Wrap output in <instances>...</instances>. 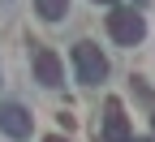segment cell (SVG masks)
Segmentation results:
<instances>
[{"mask_svg":"<svg viewBox=\"0 0 155 142\" xmlns=\"http://www.w3.org/2000/svg\"><path fill=\"white\" fill-rule=\"evenodd\" d=\"M108 35L116 39V43L134 48L147 35V22H142V13H134V9H116V13H108Z\"/></svg>","mask_w":155,"mask_h":142,"instance_id":"6da1fadb","label":"cell"},{"mask_svg":"<svg viewBox=\"0 0 155 142\" xmlns=\"http://www.w3.org/2000/svg\"><path fill=\"white\" fill-rule=\"evenodd\" d=\"M73 69H78L82 82H104L108 78V60H104V52L95 43H78L73 48Z\"/></svg>","mask_w":155,"mask_h":142,"instance_id":"7a4b0ae2","label":"cell"},{"mask_svg":"<svg viewBox=\"0 0 155 142\" xmlns=\"http://www.w3.org/2000/svg\"><path fill=\"white\" fill-rule=\"evenodd\" d=\"M0 129H5L9 138H30L35 116H30L22 104H0Z\"/></svg>","mask_w":155,"mask_h":142,"instance_id":"3957f363","label":"cell"},{"mask_svg":"<svg viewBox=\"0 0 155 142\" xmlns=\"http://www.w3.org/2000/svg\"><path fill=\"white\" fill-rule=\"evenodd\" d=\"M104 142H134L129 138V121H125V108H121V99H108V108H104Z\"/></svg>","mask_w":155,"mask_h":142,"instance_id":"277c9868","label":"cell"},{"mask_svg":"<svg viewBox=\"0 0 155 142\" xmlns=\"http://www.w3.org/2000/svg\"><path fill=\"white\" fill-rule=\"evenodd\" d=\"M35 73H39L43 86H61V60H56V52L39 48V52H35Z\"/></svg>","mask_w":155,"mask_h":142,"instance_id":"5b68a950","label":"cell"},{"mask_svg":"<svg viewBox=\"0 0 155 142\" xmlns=\"http://www.w3.org/2000/svg\"><path fill=\"white\" fill-rule=\"evenodd\" d=\"M35 5H39V13H43L48 22H56V17L69 13V0H35Z\"/></svg>","mask_w":155,"mask_h":142,"instance_id":"8992f818","label":"cell"},{"mask_svg":"<svg viewBox=\"0 0 155 142\" xmlns=\"http://www.w3.org/2000/svg\"><path fill=\"white\" fill-rule=\"evenodd\" d=\"M43 142H69V138H43Z\"/></svg>","mask_w":155,"mask_h":142,"instance_id":"52a82bcc","label":"cell"},{"mask_svg":"<svg viewBox=\"0 0 155 142\" xmlns=\"http://www.w3.org/2000/svg\"><path fill=\"white\" fill-rule=\"evenodd\" d=\"M134 142H147V138H134Z\"/></svg>","mask_w":155,"mask_h":142,"instance_id":"ba28073f","label":"cell"},{"mask_svg":"<svg viewBox=\"0 0 155 142\" xmlns=\"http://www.w3.org/2000/svg\"><path fill=\"white\" fill-rule=\"evenodd\" d=\"M104 5H112V0H104Z\"/></svg>","mask_w":155,"mask_h":142,"instance_id":"9c48e42d","label":"cell"}]
</instances>
